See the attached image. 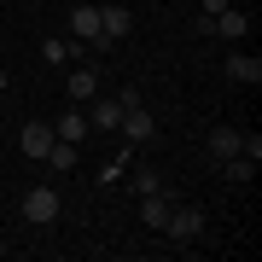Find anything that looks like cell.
<instances>
[{"mask_svg": "<svg viewBox=\"0 0 262 262\" xmlns=\"http://www.w3.org/2000/svg\"><path fill=\"white\" fill-rule=\"evenodd\" d=\"M163 233H169V239H181V245H192L198 233H204V210H192V204H181V210H175V204H169Z\"/></svg>", "mask_w": 262, "mask_h": 262, "instance_id": "obj_1", "label": "cell"}, {"mask_svg": "<svg viewBox=\"0 0 262 262\" xmlns=\"http://www.w3.org/2000/svg\"><path fill=\"white\" fill-rule=\"evenodd\" d=\"M53 215H58V192H53V187H29V192H24V222L47 227Z\"/></svg>", "mask_w": 262, "mask_h": 262, "instance_id": "obj_2", "label": "cell"}, {"mask_svg": "<svg viewBox=\"0 0 262 262\" xmlns=\"http://www.w3.org/2000/svg\"><path fill=\"white\" fill-rule=\"evenodd\" d=\"M53 140H58V134H53V122H29V128L18 134V151H24V158H47Z\"/></svg>", "mask_w": 262, "mask_h": 262, "instance_id": "obj_3", "label": "cell"}, {"mask_svg": "<svg viewBox=\"0 0 262 262\" xmlns=\"http://www.w3.org/2000/svg\"><path fill=\"white\" fill-rule=\"evenodd\" d=\"M117 128L128 134L134 146H140V140H151V111H146L140 99H134V105H122V122H117Z\"/></svg>", "mask_w": 262, "mask_h": 262, "instance_id": "obj_4", "label": "cell"}, {"mask_svg": "<svg viewBox=\"0 0 262 262\" xmlns=\"http://www.w3.org/2000/svg\"><path fill=\"white\" fill-rule=\"evenodd\" d=\"M128 29H134V12L128 6H99V35L105 41H122Z\"/></svg>", "mask_w": 262, "mask_h": 262, "instance_id": "obj_5", "label": "cell"}, {"mask_svg": "<svg viewBox=\"0 0 262 262\" xmlns=\"http://www.w3.org/2000/svg\"><path fill=\"white\" fill-rule=\"evenodd\" d=\"M204 151L222 163V158H233V151H245V134H239V128H210V134H204Z\"/></svg>", "mask_w": 262, "mask_h": 262, "instance_id": "obj_6", "label": "cell"}, {"mask_svg": "<svg viewBox=\"0 0 262 262\" xmlns=\"http://www.w3.org/2000/svg\"><path fill=\"white\" fill-rule=\"evenodd\" d=\"M245 29H251V18H245V12H233V6L210 18V35H222V41H245Z\"/></svg>", "mask_w": 262, "mask_h": 262, "instance_id": "obj_7", "label": "cell"}, {"mask_svg": "<svg viewBox=\"0 0 262 262\" xmlns=\"http://www.w3.org/2000/svg\"><path fill=\"white\" fill-rule=\"evenodd\" d=\"M64 94H70L76 105H88V99L99 94V70H94V64H82V70H70V82H64Z\"/></svg>", "mask_w": 262, "mask_h": 262, "instance_id": "obj_8", "label": "cell"}, {"mask_svg": "<svg viewBox=\"0 0 262 262\" xmlns=\"http://www.w3.org/2000/svg\"><path fill=\"white\" fill-rule=\"evenodd\" d=\"M140 215H146V227H158V233H163V222H169V198H163V187H158V192H140Z\"/></svg>", "mask_w": 262, "mask_h": 262, "instance_id": "obj_9", "label": "cell"}, {"mask_svg": "<svg viewBox=\"0 0 262 262\" xmlns=\"http://www.w3.org/2000/svg\"><path fill=\"white\" fill-rule=\"evenodd\" d=\"M41 58H47V64H64V58H88V41H41Z\"/></svg>", "mask_w": 262, "mask_h": 262, "instance_id": "obj_10", "label": "cell"}, {"mask_svg": "<svg viewBox=\"0 0 262 262\" xmlns=\"http://www.w3.org/2000/svg\"><path fill=\"white\" fill-rule=\"evenodd\" d=\"M227 76H233V82H262V58H251V53H233V58H227Z\"/></svg>", "mask_w": 262, "mask_h": 262, "instance_id": "obj_11", "label": "cell"}, {"mask_svg": "<svg viewBox=\"0 0 262 262\" xmlns=\"http://www.w3.org/2000/svg\"><path fill=\"white\" fill-rule=\"evenodd\" d=\"M70 29H76V41H94L99 35V6H76L70 12Z\"/></svg>", "mask_w": 262, "mask_h": 262, "instance_id": "obj_12", "label": "cell"}, {"mask_svg": "<svg viewBox=\"0 0 262 262\" xmlns=\"http://www.w3.org/2000/svg\"><path fill=\"white\" fill-rule=\"evenodd\" d=\"M53 134H58V140H76V146H82V134H88V111H64V117L53 122Z\"/></svg>", "mask_w": 262, "mask_h": 262, "instance_id": "obj_13", "label": "cell"}, {"mask_svg": "<svg viewBox=\"0 0 262 262\" xmlns=\"http://www.w3.org/2000/svg\"><path fill=\"white\" fill-rule=\"evenodd\" d=\"M47 163L58 169V175H70V169L82 163V151H76V140H53V151H47Z\"/></svg>", "mask_w": 262, "mask_h": 262, "instance_id": "obj_14", "label": "cell"}, {"mask_svg": "<svg viewBox=\"0 0 262 262\" xmlns=\"http://www.w3.org/2000/svg\"><path fill=\"white\" fill-rule=\"evenodd\" d=\"M117 122H122V105H111V99H105V105H94V111H88V128H99V134H111Z\"/></svg>", "mask_w": 262, "mask_h": 262, "instance_id": "obj_15", "label": "cell"}, {"mask_svg": "<svg viewBox=\"0 0 262 262\" xmlns=\"http://www.w3.org/2000/svg\"><path fill=\"white\" fill-rule=\"evenodd\" d=\"M215 12H227V0H204V18H215Z\"/></svg>", "mask_w": 262, "mask_h": 262, "instance_id": "obj_16", "label": "cell"}]
</instances>
